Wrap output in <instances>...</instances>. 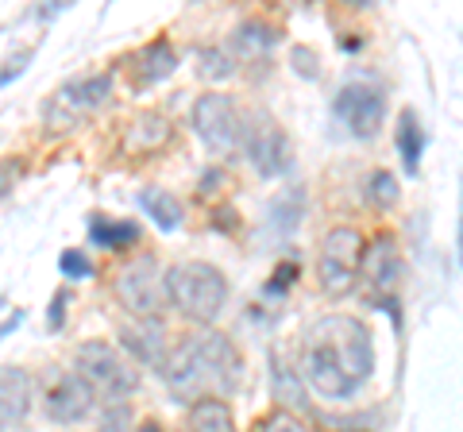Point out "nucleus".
I'll return each instance as SVG.
<instances>
[{"label": "nucleus", "mask_w": 463, "mask_h": 432, "mask_svg": "<svg viewBox=\"0 0 463 432\" xmlns=\"http://www.w3.org/2000/svg\"><path fill=\"white\" fill-rule=\"evenodd\" d=\"M374 371V343L355 316H325L301 336L298 379L321 398H352Z\"/></svg>", "instance_id": "nucleus-1"}, {"label": "nucleus", "mask_w": 463, "mask_h": 432, "mask_svg": "<svg viewBox=\"0 0 463 432\" xmlns=\"http://www.w3.org/2000/svg\"><path fill=\"white\" fill-rule=\"evenodd\" d=\"M240 355L221 333H194L170 352V363L163 371L166 386L178 398H209L236 386Z\"/></svg>", "instance_id": "nucleus-2"}, {"label": "nucleus", "mask_w": 463, "mask_h": 432, "mask_svg": "<svg viewBox=\"0 0 463 432\" xmlns=\"http://www.w3.org/2000/svg\"><path fill=\"white\" fill-rule=\"evenodd\" d=\"M163 290L174 301V309L190 321L209 324L216 321V313L224 309L228 301V282L213 263H201V258H190V263H178L163 275Z\"/></svg>", "instance_id": "nucleus-3"}, {"label": "nucleus", "mask_w": 463, "mask_h": 432, "mask_svg": "<svg viewBox=\"0 0 463 432\" xmlns=\"http://www.w3.org/2000/svg\"><path fill=\"white\" fill-rule=\"evenodd\" d=\"M116 301L136 316V321H158V313L166 305L163 290V270L151 255L132 258L120 275H116Z\"/></svg>", "instance_id": "nucleus-4"}, {"label": "nucleus", "mask_w": 463, "mask_h": 432, "mask_svg": "<svg viewBox=\"0 0 463 432\" xmlns=\"http://www.w3.org/2000/svg\"><path fill=\"white\" fill-rule=\"evenodd\" d=\"M359 255H364V236L355 228H332L321 243V263H317V278L328 297H347L355 290L359 275Z\"/></svg>", "instance_id": "nucleus-5"}, {"label": "nucleus", "mask_w": 463, "mask_h": 432, "mask_svg": "<svg viewBox=\"0 0 463 432\" xmlns=\"http://www.w3.org/2000/svg\"><path fill=\"white\" fill-rule=\"evenodd\" d=\"M78 371L81 379L93 386V394L100 390L105 398H128L136 390V374L124 363V355L105 340H85L78 348Z\"/></svg>", "instance_id": "nucleus-6"}, {"label": "nucleus", "mask_w": 463, "mask_h": 432, "mask_svg": "<svg viewBox=\"0 0 463 432\" xmlns=\"http://www.w3.org/2000/svg\"><path fill=\"white\" fill-rule=\"evenodd\" d=\"M243 117L224 93H205L194 105V132L213 151H236L243 147Z\"/></svg>", "instance_id": "nucleus-7"}, {"label": "nucleus", "mask_w": 463, "mask_h": 432, "mask_svg": "<svg viewBox=\"0 0 463 432\" xmlns=\"http://www.w3.org/2000/svg\"><path fill=\"white\" fill-rule=\"evenodd\" d=\"M332 108H336L340 124H344L352 136L371 139V136L383 127L386 97L374 89V85H367V81H352V85H344V89L336 93V105H332Z\"/></svg>", "instance_id": "nucleus-8"}, {"label": "nucleus", "mask_w": 463, "mask_h": 432, "mask_svg": "<svg viewBox=\"0 0 463 432\" xmlns=\"http://www.w3.org/2000/svg\"><path fill=\"white\" fill-rule=\"evenodd\" d=\"M243 147H248L251 166L263 178H279L294 163V147H289L286 132L274 120H255L251 127H243Z\"/></svg>", "instance_id": "nucleus-9"}, {"label": "nucleus", "mask_w": 463, "mask_h": 432, "mask_svg": "<svg viewBox=\"0 0 463 432\" xmlns=\"http://www.w3.org/2000/svg\"><path fill=\"white\" fill-rule=\"evenodd\" d=\"M93 401H97V394L81 374H54L47 394H43V409H47V417L58 425H78L93 413Z\"/></svg>", "instance_id": "nucleus-10"}, {"label": "nucleus", "mask_w": 463, "mask_h": 432, "mask_svg": "<svg viewBox=\"0 0 463 432\" xmlns=\"http://www.w3.org/2000/svg\"><path fill=\"white\" fill-rule=\"evenodd\" d=\"M359 278H364V286L374 297L386 301V294L394 290L398 278H402V255H398V239L394 236L379 232L367 243L364 255H359Z\"/></svg>", "instance_id": "nucleus-11"}, {"label": "nucleus", "mask_w": 463, "mask_h": 432, "mask_svg": "<svg viewBox=\"0 0 463 432\" xmlns=\"http://www.w3.org/2000/svg\"><path fill=\"white\" fill-rule=\"evenodd\" d=\"M109 93H112V74H93V78L70 81V85H62V89L54 93V105H51L47 117H51L54 124H62V127H66V124H74L81 112L97 108Z\"/></svg>", "instance_id": "nucleus-12"}, {"label": "nucleus", "mask_w": 463, "mask_h": 432, "mask_svg": "<svg viewBox=\"0 0 463 432\" xmlns=\"http://www.w3.org/2000/svg\"><path fill=\"white\" fill-rule=\"evenodd\" d=\"M32 409V379L20 367H0V428L20 425Z\"/></svg>", "instance_id": "nucleus-13"}, {"label": "nucleus", "mask_w": 463, "mask_h": 432, "mask_svg": "<svg viewBox=\"0 0 463 432\" xmlns=\"http://www.w3.org/2000/svg\"><path fill=\"white\" fill-rule=\"evenodd\" d=\"M120 343L139 359V363H158L166 352V336H163V324L158 321H124Z\"/></svg>", "instance_id": "nucleus-14"}, {"label": "nucleus", "mask_w": 463, "mask_h": 432, "mask_svg": "<svg viewBox=\"0 0 463 432\" xmlns=\"http://www.w3.org/2000/svg\"><path fill=\"white\" fill-rule=\"evenodd\" d=\"M166 139H170V120H166V117H158V112H139V117L128 124L124 147H128V151L147 155V151H158V147H163Z\"/></svg>", "instance_id": "nucleus-15"}, {"label": "nucleus", "mask_w": 463, "mask_h": 432, "mask_svg": "<svg viewBox=\"0 0 463 432\" xmlns=\"http://www.w3.org/2000/svg\"><path fill=\"white\" fill-rule=\"evenodd\" d=\"M139 209L151 216V221L163 228V232H174V228H182V201L170 197V190H139Z\"/></svg>", "instance_id": "nucleus-16"}, {"label": "nucleus", "mask_w": 463, "mask_h": 432, "mask_svg": "<svg viewBox=\"0 0 463 432\" xmlns=\"http://www.w3.org/2000/svg\"><path fill=\"white\" fill-rule=\"evenodd\" d=\"M90 239L97 243V248L128 251L132 243H139V224H132V221H105V216H93Z\"/></svg>", "instance_id": "nucleus-17"}, {"label": "nucleus", "mask_w": 463, "mask_h": 432, "mask_svg": "<svg viewBox=\"0 0 463 432\" xmlns=\"http://www.w3.org/2000/svg\"><path fill=\"white\" fill-rule=\"evenodd\" d=\"M421 147H425L421 120H417L413 108H405L402 117H398V151H402L405 174H417V166H421Z\"/></svg>", "instance_id": "nucleus-18"}, {"label": "nucleus", "mask_w": 463, "mask_h": 432, "mask_svg": "<svg viewBox=\"0 0 463 432\" xmlns=\"http://www.w3.org/2000/svg\"><path fill=\"white\" fill-rule=\"evenodd\" d=\"M190 425H194V432H236L232 409L221 398H197L190 409Z\"/></svg>", "instance_id": "nucleus-19"}, {"label": "nucleus", "mask_w": 463, "mask_h": 432, "mask_svg": "<svg viewBox=\"0 0 463 432\" xmlns=\"http://www.w3.org/2000/svg\"><path fill=\"white\" fill-rule=\"evenodd\" d=\"M174 66H178V54H174V47H170L166 39H155L151 47H143V54H139V78L143 81L170 78Z\"/></svg>", "instance_id": "nucleus-20"}, {"label": "nucleus", "mask_w": 463, "mask_h": 432, "mask_svg": "<svg viewBox=\"0 0 463 432\" xmlns=\"http://www.w3.org/2000/svg\"><path fill=\"white\" fill-rule=\"evenodd\" d=\"M267 221H270V232L289 236V232H294V228L301 224V193L289 190V193H282V197H274Z\"/></svg>", "instance_id": "nucleus-21"}, {"label": "nucleus", "mask_w": 463, "mask_h": 432, "mask_svg": "<svg viewBox=\"0 0 463 432\" xmlns=\"http://www.w3.org/2000/svg\"><path fill=\"white\" fill-rule=\"evenodd\" d=\"M232 70H236V66H232V59H228L221 47H205V51L197 54V74H201V78L224 81V78H232Z\"/></svg>", "instance_id": "nucleus-22"}, {"label": "nucleus", "mask_w": 463, "mask_h": 432, "mask_svg": "<svg viewBox=\"0 0 463 432\" xmlns=\"http://www.w3.org/2000/svg\"><path fill=\"white\" fill-rule=\"evenodd\" d=\"M367 197H371V205L390 209L398 201V178L386 174V170H374L371 182H367Z\"/></svg>", "instance_id": "nucleus-23"}, {"label": "nucleus", "mask_w": 463, "mask_h": 432, "mask_svg": "<svg viewBox=\"0 0 463 432\" xmlns=\"http://www.w3.org/2000/svg\"><path fill=\"white\" fill-rule=\"evenodd\" d=\"M255 432H313L294 409H274L255 425Z\"/></svg>", "instance_id": "nucleus-24"}, {"label": "nucleus", "mask_w": 463, "mask_h": 432, "mask_svg": "<svg viewBox=\"0 0 463 432\" xmlns=\"http://www.w3.org/2000/svg\"><path fill=\"white\" fill-rule=\"evenodd\" d=\"M274 27H267V23H243L240 27V35H236V47L240 51H267V47H274Z\"/></svg>", "instance_id": "nucleus-25"}, {"label": "nucleus", "mask_w": 463, "mask_h": 432, "mask_svg": "<svg viewBox=\"0 0 463 432\" xmlns=\"http://www.w3.org/2000/svg\"><path fill=\"white\" fill-rule=\"evenodd\" d=\"M58 270H62V275L66 278H90L93 275V263H90V255H85V251H74V248H70V251H62V255H58Z\"/></svg>", "instance_id": "nucleus-26"}, {"label": "nucleus", "mask_w": 463, "mask_h": 432, "mask_svg": "<svg viewBox=\"0 0 463 432\" xmlns=\"http://www.w3.org/2000/svg\"><path fill=\"white\" fill-rule=\"evenodd\" d=\"M294 282H298V258H286V263L274 267V275H270V286H267V290H270V294H286Z\"/></svg>", "instance_id": "nucleus-27"}, {"label": "nucleus", "mask_w": 463, "mask_h": 432, "mask_svg": "<svg viewBox=\"0 0 463 432\" xmlns=\"http://www.w3.org/2000/svg\"><path fill=\"white\" fill-rule=\"evenodd\" d=\"M27 62H32V51H16V54H12V59L5 62V70H0V85H8L12 78H20L27 70Z\"/></svg>", "instance_id": "nucleus-28"}, {"label": "nucleus", "mask_w": 463, "mask_h": 432, "mask_svg": "<svg viewBox=\"0 0 463 432\" xmlns=\"http://www.w3.org/2000/svg\"><path fill=\"white\" fill-rule=\"evenodd\" d=\"M100 432H128V409L116 406L105 413V421H100Z\"/></svg>", "instance_id": "nucleus-29"}, {"label": "nucleus", "mask_w": 463, "mask_h": 432, "mask_svg": "<svg viewBox=\"0 0 463 432\" xmlns=\"http://www.w3.org/2000/svg\"><path fill=\"white\" fill-rule=\"evenodd\" d=\"M66 309V290H58L54 294V301H51V316H47V328H51V333H58V328H62V313Z\"/></svg>", "instance_id": "nucleus-30"}, {"label": "nucleus", "mask_w": 463, "mask_h": 432, "mask_svg": "<svg viewBox=\"0 0 463 432\" xmlns=\"http://www.w3.org/2000/svg\"><path fill=\"white\" fill-rule=\"evenodd\" d=\"M294 62H298V74H301V78H317V70H313L317 54H313L309 47H298V51H294Z\"/></svg>", "instance_id": "nucleus-31"}, {"label": "nucleus", "mask_w": 463, "mask_h": 432, "mask_svg": "<svg viewBox=\"0 0 463 432\" xmlns=\"http://www.w3.org/2000/svg\"><path fill=\"white\" fill-rule=\"evenodd\" d=\"M16 174H20V166L12 163V158H8V163H0V197H5V193L12 190V182H16Z\"/></svg>", "instance_id": "nucleus-32"}, {"label": "nucleus", "mask_w": 463, "mask_h": 432, "mask_svg": "<svg viewBox=\"0 0 463 432\" xmlns=\"http://www.w3.org/2000/svg\"><path fill=\"white\" fill-rule=\"evenodd\" d=\"M20 324H24V309H16V313H12V316H8V321H5V324H0V340H5L8 333H16V328H20Z\"/></svg>", "instance_id": "nucleus-33"}, {"label": "nucleus", "mask_w": 463, "mask_h": 432, "mask_svg": "<svg viewBox=\"0 0 463 432\" xmlns=\"http://www.w3.org/2000/svg\"><path fill=\"white\" fill-rule=\"evenodd\" d=\"M139 432H163V428H158L155 421H143V425H139Z\"/></svg>", "instance_id": "nucleus-34"}]
</instances>
